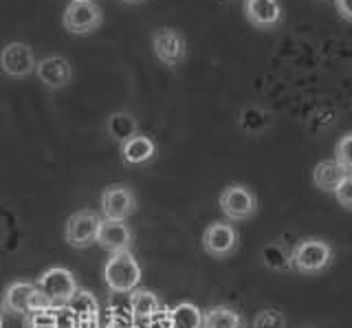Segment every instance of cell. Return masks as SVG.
Here are the masks:
<instances>
[{
    "mask_svg": "<svg viewBox=\"0 0 352 328\" xmlns=\"http://www.w3.org/2000/svg\"><path fill=\"white\" fill-rule=\"evenodd\" d=\"M38 287L36 282H27V280H18L11 282L3 293V302H0V311L7 315H18L25 317L31 313V302L33 295H36Z\"/></svg>",
    "mask_w": 352,
    "mask_h": 328,
    "instance_id": "14",
    "label": "cell"
},
{
    "mask_svg": "<svg viewBox=\"0 0 352 328\" xmlns=\"http://www.w3.org/2000/svg\"><path fill=\"white\" fill-rule=\"evenodd\" d=\"M99 210L108 221H128L137 212V196L126 183H113L104 188L99 199Z\"/></svg>",
    "mask_w": 352,
    "mask_h": 328,
    "instance_id": "7",
    "label": "cell"
},
{
    "mask_svg": "<svg viewBox=\"0 0 352 328\" xmlns=\"http://www.w3.org/2000/svg\"><path fill=\"white\" fill-rule=\"evenodd\" d=\"M271 124H273V115L260 106L242 108V113L238 117V126L245 130L247 135H262Z\"/></svg>",
    "mask_w": 352,
    "mask_h": 328,
    "instance_id": "23",
    "label": "cell"
},
{
    "mask_svg": "<svg viewBox=\"0 0 352 328\" xmlns=\"http://www.w3.org/2000/svg\"><path fill=\"white\" fill-rule=\"evenodd\" d=\"M132 243H135V234H132V229L128 227L126 221H108V218H102L95 245L110 251V254H119V251H132Z\"/></svg>",
    "mask_w": 352,
    "mask_h": 328,
    "instance_id": "13",
    "label": "cell"
},
{
    "mask_svg": "<svg viewBox=\"0 0 352 328\" xmlns=\"http://www.w3.org/2000/svg\"><path fill=\"white\" fill-rule=\"evenodd\" d=\"M104 282L110 293H130L141 282V267L132 251L110 254L104 265Z\"/></svg>",
    "mask_w": 352,
    "mask_h": 328,
    "instance_id": "2",
    "label": "cell"
},
{
    "mask_svg": "<svg viewBox=\"0 0 352 328\" xmlns=\"http://www.w3.org/2000/svg\"><path fill=\"white\" fill-rule=\"evenodd\" d=\"M251 328H284V315L275 309H264L256 315Z\"/></svg>",
    "mask_w": 352,
    "mask_h": 328,
    "instance_id": "26",
    "label": "cell"
},
{
    "mask_svg": "<svg viewBox=\"0 0 352 328\" xmlns=\"http://www.w3.org/2000/svg\"><path fill=\"white\" fill-rule=\"evenodd\" d=\"M102 223V216L93 210H80L69 216L64 227V240L69 243L73 249H88L95 245L97 238V229Z\"/></svg>",
    "mask_w": 352,
    "mask_h": 328,
    "instance_id": "9",
    "label": "cell"
},
{
    "mask_svg": "<svg viewBox=\"0 0 352 328\" xmlns=\"http://www.w3.org/2000/svg\"><path fill=\"white\" fill-rule=\"evenodd\" d=\"M218 207L231 223L251 221L258 214V196L245 183H229L218 196Z\"/></svg>",
    "mask_w": 352,
    "mask_h": 328,
    "instance_id": "3",
    "label": "cell"
},
{
    "mask_svg": "<svg viewBox=\"0 0 352 328\" xmlns=\"http://www.w3.org/2000/svg\"><path fill=\"white\" fill-rule=\"evenodd\" d=\"M165 328H203V311L194 302H179L165 315Z\"/></svg>",
    "mask_w": 352,
    "mask_h": 328,
    "instance_id": "20",
    "label": "cell"
},
{
    "mask_svg": "<svg viewBox=\"0 0 352 328\" xmlns=\"http://www.w3.org/2000/svg\"><path fill=\"white\" fill-rule=\"evenodd\" d=\"M119 157L126 166H148L157 157V144L148 135H135L119 146Z\"/></svg>",
    "mask_w": 352,
    "mask_h": 328,
    "instance_id": "16",
    "label": "cell"
},
{
    "mask_svg": "<svg viewBox=\"0 0 352 328\" xmlns=\"http://www.w3.org/2000/svg\"><path fill=\"white\" fill-rule=\"evenodd\" d=\"M124 3H143V0H124Z\"/></svg>",
    "mask_w": 352,
    "mask_h": 328,
    "instance_id": "30",
    "label": "cell"
},
{
    "mask_svg": "<svg viewBox=\"0 0 352 328\" xmlns=\"http://www.w3.org/2000/svg\"><path fill=\"white\" fill-rule=\"evenodd\" d=\"M102 328H119V326H117V324H110V322H108V324H106V326H102Z\"/></svg>",
    "mask_w": 352,
    "mask_h": 328,
    "instance_id": "29",
    "label": "cell"
},
{
    "mask_svg": "<svg viewBox=\"0 0 352 328\" xmlns=\"http://www.w3.org/2000/svg\"><path fill=\"white\" fill-rule=\"evenodd\" d=\"M337 14L346 20V23H352V0H335Z\"/></svg>",
    "mask_w": 352,
    "mask_h": 328,
    "instance_id": "28",
    "label": "cell"
},
{
    "mask_svg": "<svg viewBox=\"0 0 352 328\" xmlns=\"http://www.w3.org/2000/svg\"><path fill=\"white\" fill-rule=\"evenodd\" d=\"M130 313L139 322H148L161 313L159 295L150 289H135L130 291Z\"/></svg>",
    "mask_w": 352,
    "mask_h": 328,
    "instance_id": "19",
    "label": "cell"
},
{
    "mask_svg": "<svg viewBox=\"0 0 352 328\" xmlns=\"http://www.w3.org/2000/svg\"><path fill=\"white\" fill-rule=\"evenodd\" d=\"M38 80L42 82L44 89L49 91H60L66 89L73 80V69L71 62L62 58V56H47L36 62V71Z\"/></svg>",
    "mask_w": 352,
    "mask_h": 328,
    "instance_id": "12",
    "label": "cell"
},
{
    "mask_svg": "<svg viewBox=\"0 0 352 328\" xmlns=\"http://www.w3.org/2000/svg\"><path fill=\"white\" fill-rule=\"evenodd\" d=\"M36 287L40 293L49 300L51 309H64L77 293V280L75 276L64 267H51L38 278Z\"/></svg>",
    "mask_w": 352,
    "mask_h": 328,
    "instance_id": "4",
    "label": "cell"
},
{
    "mask_svg": "<svg viewBox=\"0 0 352 328\" xmlns=\"http://www.w3.org/2000/svg\"><path fill=\"white\" fill-rule=\"evenodd\" d=\"M104 23L102 7L95 0H71L62 16L64 29L73 36H88Z\"/></svg>",
    "mask_w": 352,
    "mask_h": 328,
    "instance_id": "5",
    "label": "cell"
},
{
    "mask_svg": "<svg viewBox=\"0 0 352 328\" xmlns=\"http://www.w3.org/2000/svg\"><path fill=\"white\" fill-rule=\"evenodd\" d=\"M22 320H25V328H60L58 309L31 311L22 317Z\"/></svg>",
    "mask_w": 352,
    "mask_h": 328,
    "instance_id": "24",
    "label": "cell"
},
{
    "mask_svg": "<svg viewBox=\"0 0 352 328\" xmlns=\"http://www.w3.org/2000/svg\"><path fill=\"white\" fill-rule=\"evenodd\" d=\"M0 328H3V311H0Z\"/></svg>",
    "mask_w": 352,
    "mask_h": 328,
    "instance_id": "31",
    "label": "cell"
},
{
    "mask_svg": "<svg viewBox=\"0 0 352 328\" xmlns=\"http://www.w3.org/2000/svg\"><path fill=\"white\" fill-rule=\"evenodd\" d=\"M238 243H240L238 229L231 223H223V221L209 223L203 232V251L216 260L229 258L238 249Z\"/></svg>",
    "mask_w": 352,
    "mask_h": 328,
    "instance_id": "8",
    "label": "cell"
},
{
    "mask_svg": "<svg viewBox=\"0 0 352 328\" xmlns=\"http://www.w3.org/2000/svg\"><path fill=\"white\" fill-rule=\"evenodd\" d=\"M152 51L161 64L176 69L187 60V40L181 31L172 27H159L152 34Z\"/></svg>",
    "mask_w": 352,
    "mask_h": 328,
    "instance_id": "6",
    "label": "cell"
},
{
    "mask_svg": "<svg viewBox=\"0 0 352 328\" xmlns=\"http://www.w3.org/2000/svg\"><path fill=\"white\" fill-rule=\"evenodd\" d=\"M36 56L27 42H9L0 51V69L11 80H25L36 71Z\"/></svg>",
    "mask_w": 352,
    "mask_h": 328,
    "instance_id": "10",
    "label": "cell"
},
{
    "mask_svg": "<svg viewBox=\"0 0 352 328\" xmlns=\"http://www.w3.org/2000/svg\"><path fill=\"white\" fill-rule=\"evenodd\" d=\"M69 311L75 315V328H102L99 326V302L88 289H77L69 302Z\"/></svg>",
    "mask_w": 352,
    "mask_h": 328,
    "instance_id": "15",
    "label": "cell"
},
{
    "mask_svg": "<svg viewBox=\"0 0 352 328\" xmlns=\"http://www.w3.org/2000/svg\"><path fill=\"white\" fill-rule=\"evenodd\" d=\"M346 174L348 172L335 159H324L313 168V185L324 194H335L337 185L344 181Z\"/></svg>",
    "mask_w": 352,
    "mask_h": 328,
    "instance_id": "17",
    "label": "cell"
},
{
    "mask_svg": "<svg viewBox=\"0 0 352 328\" xmlns=\"http://www.w3.org/2000/svg\"><path fill=\"white\" fill-rule=\"evenodd\" d=\"M262 262L271 271H291V247L284 240H271L262 247Z\"/></svg>",
    "mask_w": 352,
    "mask_h": 328,
    "instance_id": "22",
    "label": "cell"
},
{
    "mask_svg": "<svg viewBox=\"0 0 352 328\" xmlns=\"http://www.w3.org/2000/svg\"><path fill=\"white\" fill-rule=\"evenodd\" d=\"M106 130H108L110 139H113L117 146H121L124 141L139 135V122L130 111H115L108 115Z\"/></svg>",
    "mask_w": 352,
    "mask_h": 328,
    "instance_id": "18",
    "label": "cell"
},
{
    "mask_svg": "<svg viewBox=\"0 0 352 328\" xmlns=\"http://www.w3.org/2000/svg\"><path fill=\"white\" fill-rule=\"evenodd\" d=\"M203 328H245V317L231 306L216 304L203 311Z\"/></svg>",
    "mask_w": 352,
    "mask_h": 328,
    "instance_id": "21",
    "label": "cell"
},
{
    "mask_svg": "<svg viewBox=\"0 0 352 328\" xmlns=\"http://www.w3.org/2000/svg\"><path fill=\"white\" fill-rule=\"evenodd\" d=\"M346 172H352V133H346L337 139L335 157H333Z\"/></svg>",
    "mask_w": 352,
    "mask_h": 328,
    "instance_id": "25",
    "label": "cell"
},
{
    "mask_svg": "<svg viewBox=\"0 0 352 328\" xmlns=\"http://www.w3.org/2000/svg\"><path fill=\"white\" fill-rule=\"evenodd\" d=\"M333 196H335V201L344 207V210L352 212V172H348L344 177V181L337 185V190H335Z\"/></svg>",
    "mask_w": 352,
    "mask_h": 328,
    "instance_id": "27",
    "label": "cell"
},
{
    "mask_svg": "<svg viewBox=\"0 0 352 328\" xmlns=\"http://www.w3.org/2000/svg\"><path fill=\"white\" fill-rule=\"evenodd\" d=\"M335 262V249L324 238L308 236L291 247V271L300 276H317Z\"/></svg>",
    "mask_w": 352,
    "mask_h": 328,
    "instance_id": "1",
    "label": "cell"
},
{
    "mask_svg": "<svg viewBox=\"0 0 352 328\" xmlns=\"http://www.w3.org/2000/svg\"><path fill=\"white\" fill-rule=\"evenodd\" d=\"M242 9H245L247 23L260 31L278 29L284 20V9L280 0H245Z\"/></svg>",
    "mask_w": 352,
    "mask_h": 328,
    "instance_id": "11",
    "label": "cell"
}]
</instances>
